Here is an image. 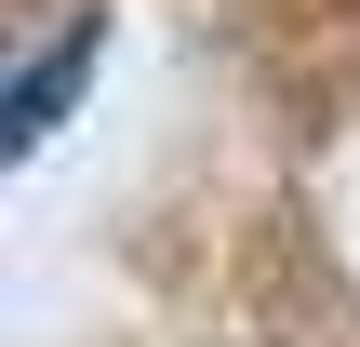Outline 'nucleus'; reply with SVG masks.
Instances as JSON below:
<instances>
[{
	"instance_id": "1",
	"label": "nucleus",
	"mask_w": 360,
	"mask_h": 347,
	"mask_svg": "<svg viewBox=\"0 0 360 347\" xmlns=\"http://www.w3.org/2000/svg\"><path fill=\"white\" fill-rule=\"evenodd\" d=\"M94 67H107V13H80V27H67L27 80H13V120H0V134H13V147H40V134L80 107V80H94Z\"/></svg>"
}]
</instances>
